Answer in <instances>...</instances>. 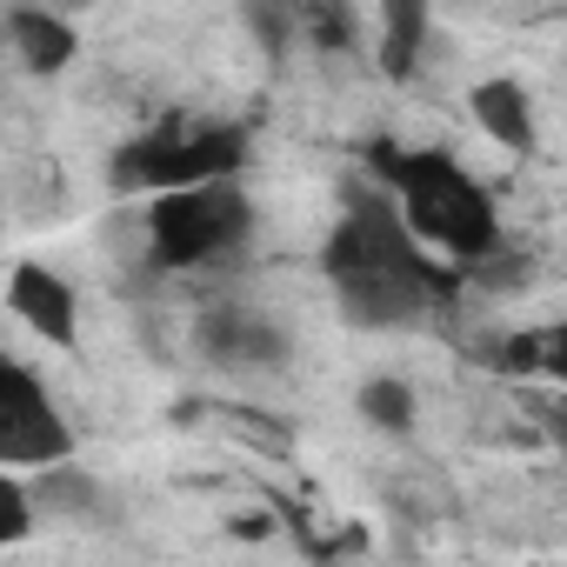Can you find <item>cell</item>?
Here are the masks:
<instances>
[{
	"instance_id": "1",
	"label": "cell",
	"mask_w": 567,
	"mask_h": 567,
	"mask_svg": "<svg viewBox=\"0 0 567 567\" xmlns=\"http://www.w3.org/2000/svg\"><path fill=\"white\" fill-rule=\"evenodd\" d=\"M328 280L354 328H414L441 301V267L388 194H361L341 214L328 240Z\"/></svg>"
},
{
	"instance_id": "2",
	"label": "cell",
	"mask_w": 567,
	"mask_h": 567,
	"mask_svg": "<svg viewBox=\"0 0 567 567\" xmlns=\"http://www.w3.org/2000/svg\"><path fill=\"white\" fill-rule=\"evenodd\" d=\"M401 220L414 227L421 247L447 254V260H487L494 240H501V214H494V194L454 161V154H401L394 161V194Z\"/></svg>"
},
{
	"instance_id": "3",
	"label": "cell",
	"mask_w": 567,
	"mask_h": 567,
	"mask_svg": "<svg viewBox=\"0 0 567 567\" xmlns=\"http://www.w3.org/2000/svg\"><path fill=\"white\" fill-rule=\"evenodd\" d=\"M247 234H254V207H247V194H240L234 174L187 181V187H161L147 200V247L174 274H194V267L227 260L234 247H247Z\"/></svg>"
},
{
	"instance_id": "4",
	"label": "cell",
	"mask_w": 567,
	"mask_h": 567,
	"mask_svg": "<svg viewBox=\"0 0 567 567\" xmlns=\"http://www.w3.org/2000/svg\"><path fill=\"white\" fill-rule=\"evenodd\" d=\"M240 154H247V141L234 127H167V134L127 141L114 154V187L121 194H161V187L240 174Z\"/></svg>"
},
{
	"instance_id": "5",
	"label": "cell",
	"mask_w": 567,
	"mask_h": 567,
	"mask_svg": "<svg viewBox=\"0 0 567 567\" xmlns=\"http://www.w3.org/2000/svg\"><path fill=\"white\" fill-rule=\"evenodd\" d=\"M68 454H74V427L54 408L48 381L0 354V467L34 474V467H54Z\"/></svg>"
},
{
	"instance_id": "6",
	"label": "cell",
	"mask_w": 567,
	"mask_h": 567,
	"mask_svg": "<svg viewBox=\"0 0 567 567\" xmlns=\"http://www.w3.org/2000/svg\"><path fill=\"white\" fill-rule=\"evenodd\" d=\"M8 308H14L21 328H34V334L54 341V348H74V341H81V301H74L68 280H61L54 267H41V260H21V267L8 274Z\"/></svg>"
},
{
	"instance_id": "7",
	"label": "cell",
	"mask_w": 567,
	"mask_h": 567,
	"mask_svg": "<svg viewBox=\"0 0 567 567\" xmlns=\"http://www.w3.org/2000/svg\"><path fill=\"white\" fill-rule=\"evenodd\" d=\"M200 348L220 368H274L280 354H288V334H280L260 308L227 301V308H207L200 315Z\"/></svg>"
},
{
	"instance_id": "8",
	"label": "cell",
	"mask_w": 567,
	"mask_h": 567,
	"mask_svg": "<svg viewBox=\"0 0 567 567\" xmlns=\"http://www.w3.org/2000/svg\"><path fill=\"white\" fill-rule=\"evenodd\" d=\"M474 121H481V134L487 141H501V147H534V107H527V87H514V81H481L474 87Z\"/></svg>"
},
{
	"instance_id": "9",
	"label": "cell",
	"mask_w": 567,
	"mask_h": 567,
	"mask_svg": "<svg viewBox=\"0 0 567 567\" xmlns=\"http://www.w3.org/2000/svg\"><path fill=\"white\" fill-rule=\"evenodd\" d=\"M74 28L61 21V14H41V8H21L14 14V54H21V68L28 74H61L68 61H74Z\"/></svg>"
},
{
	"instance_id": "10",
	"label": "cell",
	"mask_w": 567,
	"mask_h": 567,
	"mask_svg": "<svg viewBox=\"0 0 567 567\" xmlns=\"http://www.w3.org/2000/svg\"><path fill=\"white\" fill-rule=\"evenodd\" d=\"M427 48V0H381V74L408 81Z\"/></svg>"
},
{
	"instance_id": "11",
	"label": "cell",
	"mask_w": 567,
	"mask_h": 567,
	"mask_svg": "<svg viewBox=\"0 0 567 567\" xmlns=\"http://www.w3.org/2000/svg\"><path fill=\"white\" fill-rule=\"evenodd\" d=\"M354 408H361V421H374V427H388V434H408V427H414V388H408V381H394V374L361 381Z\"/></svg>"
},
{
	"instance_id": "12",
	"label": "cell",
	"mask_w": 567,
	"mask_h": 567,
	"mask_svg": "<svg viewBox=\"0 0 567 567\" xmlns=\"http://www.w3.org/2000/svg\"><path fill=\"white\" fill-rule=\"evenodd\" d=\"M295 21H301V41H315L328 54L354 41V8L348 0H295Z\"/></svg>"
},
{
	"instance_id": "13",
	"label": "cell",
	"mask_w": 567,
	"mask_h": 567,
	"mask_svg": "<svg viewBox=\"0 0 567 567\" xmlns=\"http://www.w3.org/2000/svg\"><path fill=\"white\" fill-rule=\"evenodd\" d=\"M34 534V494L14 467H0V547H14Z\"/></svg>"
}]
</instances>
